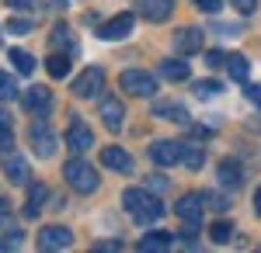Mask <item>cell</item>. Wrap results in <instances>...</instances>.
Listing matches in <instances>:
<instances>
[{
    "label": "cell",
    "instance_id": "cell-1",
    "mask_svg": "<svg viewBox=\"0 0 261 253\" xmlns=\"http://www.w3.org/2000/svg\"><path fill=\"white\" fill-rule=\"evenodd\" d=\"M122 208L133 215L140 226H146V222H157L164 215V201L153 191H146V187H129L122 195Z\"/></svg>",
    "mask_w": 261,
    "mask_h": 253
},
{
    "label": "cell",
    "instance_id": "cell-2",
    "mask_svg": "<svg viewBox=\"0 0 261 253\" xmlns=\"http://www.w3.org/2000/svg\"><path fill=\"white\" fill-rule=\"evenodd\" d=\"M63 177H66V184H70L77 195H94V191H98V184H101L98 170H94L87 160H81V153L63 163Z\"/></svg>",
    "mask_w": 261,
    "mask_h": 253
},
{
    "label": "cell",
    "instance_id": "cell-3",
    "mask_svg": "<svg viewBox=\"0 0 261 253\" xmlns=\"http://www.w3.org/2000/svg\"><path fill=\"white\" fill-rule=\"evenodd\" d=\"M119 87L122 94H133V98H153L157 94V77L146 73V70H122Z\"/></svg>",
    "mask_w": 261,
    "mask_h": 253
},
{
    "label": "cell",
    "instance_id": "cell-4",
    "mask_svg": "<svg viewBox=\"0 0 261 253\" xmlns=\"http://www.w3.org/2000/svg\"><path fill=\"white\" fill-rule=\"evenodd\" d=\"M28 146L35 149V156H42V160H49V156L56 153V132L49 129V121H32L28 125Z\"/></svg>",
    "mask_w": 261,
    "mask_h": 253
},
{
    "label": "cell",
    "instance_id": "cell-5",
    "mask_svg": "<svg viewBox=\"0 0 261 253\" xmlns=\"http://www.w3.org/2000/svg\"><path fill=\"white\" fill-rule=\"evenodd\" d=\"M101 90H105V70L101 66H87L81 77L73 80V98H98Z\"/></svg>",
    "mask_w": 261,
    "mask_h": 253
},
{
    "label": "cell",
    "instance_id": "cell-6",
    "mask_svg": "<svg viewBox=\"0 0 261 253\" xmlns=\"http://www.w3.org/2000/svg\"><path fill=\"white\" fill-rule=\"evenodd\" d=\"M0 170H4V177H7L11 184H18V187L28 184V177H32L28 160H24L21 153H14V149H11V153H0Z\"/></svg>",
    "mask_w": 261,
    "mask_h": 253
},
{
    "label": "cell",
    "instance_id": "cell-7",
    "mask_svg": "<svg viewBox=\"0 0 261 253\" xmlns=\"http://www.w3.org/2000/svg\"><path fill=\"white\" fill-rule=\"evenodd\" d=\"M24 111L32 118H45L53 111V90L42 87V83H35L32 90H24Z\"/></svg>",
    "mask_w": 261,
    "mask_h": 253
},
{
    "label": "cell",
    "instance_id": "cell-8",
    "mask_svg": "<svg viewBox=\"0 0 261 253\" xmlns=\"http://www.w3.org/2000/svg\"><path fill=\"white\" fill-rule=\"evenodd\" d=\"M202 212H205V195H199V191L181 195L178 205H174V215L181 222H202Z\"/></svg>",
    "mask_w": 261,
    "mask_h": 253
},
{
    "label": "cell",
    "instance_id": "cell-9",
    "mask_svg": "<svg viewBox=\"0 0 261 253\" xmlns=\"http://www.w3.org/2000/svg\"><path fill=\"white\" fill-rule=\"evenodd\" d=\"M73 246V233L66 226H45L39 233V250H70Z\"/></svg>",
    "mask_w": 261,
    "mask_h": 253
},
{
    "label": "cell",
    "instance_id": "cell-10",
    "mask_svg": "<svg viewBox=\"0 0 261 253\" xmlns=\"http://www.w3.org/2000/svg\"><path fill=\"white\" fill-rule=\"evenodd\" d=\"M66 149L70 153H87L91 146H94V132L84 125V121H70V129H66Z\"/></svg>",
    "mask_w": 261,
    "mask_h": 253
},
{
    "label": "cell",
    "instance_id": "cell-11",
    "mask_svg": "<svg viewBox=\"0 0 261 253\" xmlns=\"http://www.w3.org/2000/svg\"><path fill=\"white\" fill-rule=\"evenodd\" d=\"M129 31H133V14H115L112 21L98 24V39L101 42H119V39H125Z\"/></svg>",
    "mask_w": 261,
    "mask_h": 253
},
{
    "label": "cell",
    "instance_id": "cell-12",
    "mask_svg": "<svg viewBox=\"0 0 261 253\" xmlns=\"http://www.w3.org/2000/svg\"><path fill=\"white\" fill-rule=\"evenodd\" d=\"M150 160H153L157 167H174V163H181V142L157 139V142L150 146Z\"/></svg>",
    "mask_w": 261,
    "mask_h": 253
},
{
    "label": "cell",
    "instance_id": "cell-13",
    "mask_svg": "<svg viewBox=\"0 0 261 253\" xmlns=\"http://www.w3.org/2000/svg\"><path fill=\"white\" fill-rule=\"evenodd\" d=\"M98 115H101V121H105V129L119 132V129H122V121H125V104H122V101L115 98V94H112V98H105V101H101Z\"/></svg>",
    "mask_w": 261,
    "mask_h": 253
},
{
    "label": "cell",
    "instance_id": "cell-14",
    "mask_svg": "<svg viewBox=\"0 0 261 253\" xmlns=\"http://www.w3.org/2000/svg\"><path fill=\"white\" fill-rule=\"evenodd\" d=\"M202 42H205V39H202L199 28H178L171 45H174L178 56H192V52H199V49H202Z\"/></svg>",
    "mask_w": 261,
    "mask_h": 253
},
{
    "label": "cell",
    "instance_id": "cell-15",
    "mask_svg": "<svg viewBox=\"0 0 261 253\" xmlns=\"http://www.w3.org/2000/svg\"><path fill=\"white\" fill-rule=\"evenodd\" d=\"M101 163H105L108 170H115V174H129V170H133V156L125 153L122 146H105V149H101Z\"/></svg>",
    "mask_w": 261,
    "mask_h": 253
},
{
    "label": "cell",
    "instance_id": "cell-16",
    "mask_svg": "<svg viewBox=\"0 0 261 253\" xmlns=\"http://www.w3.org/2000/svg\"><path fill=\"white\" fill-rule=\"evenodd\" d=\"M136 11H140L146 21L161 24V21L171 18V11H174V0H140V4H136Z\"/></svg>",
    "mask_w": 261,
    "mask_h": 253
},
{
    "label": "cell",
    "instance_id": "cell-17",
    "mask_svg": "<svg viewBox=\"0 0 261 253\" xmlns=\"http://www.w3.org/2000/svg\"><path fill=\"white\" fill-rule=\"evenodd\" d=\"M153 115L164 118V121H174V125H188L192 118H188V108L178 104V101H157L153 104Z\"/></svg>",
    "mask_w": 261,
    "mask_h": 253
},
{
    "label": "cell",
    "instance_id": "cell-18",
    "mask_svg": "<svg viewBox=\"0 0 261 253\" xmlns=\"http://www.w3.org/2000/svg\"><path fill=\"white\" fill-rule=\"evenodd\" d=\"M49 198H53V195H49V187L35 180V184L28 187V201H24V218H39V212L45 208V201H49Z\"/></svg>",
    "mask_w": 261,
    "mask_h": 253
},
{
    "label": "cell",
    "instance_id": "cell-19",
    "mask_svg": "<svg viewBox=\"0 0 261 253\" xmlns=\"http://www.w3.org/2000/svg\"><path fill=\"white\" fill-rule=\"evenodd\" d=\"M174 239H178V236H174V233H164V229H157V233H143L140 250H146V253L171 250V246H174Z\"/></svg>",
    "mask_w": 261,
    "mask_h": 253
},
{
    "label": "cell",
    "instance_id": "cell-20",
    "mask_svg": "<svg viewBox=\"0 0 261 253\" xmlns=\"http://www.w3.org/2000/svg\"><path fill=\"white\" fill-rule=\"evenodd\" d=\"M216 177H220L223 187H241L244 184V170H241L237 160H223L220 167H216Z\"/></svg>",
    "mask_w": 261,
    "mask_h": 253
},
{
    "label": "cell",
    "instance_id": "cell-21",
    "mask_svg": "<svg viewBox=\"0 0 261 253\" xmlns=\"http://www.w3.org/2000/svg\"><path fill=\"white\" fill-rule=\"evenodd\" d=\"M181 163H185L188 170H202V163H205V153H202L199 142H181Z\"/></svg>",
    "mask_w": 261,
    "mask_h": 253
},
{
    "label": "cell",
    "instance_id": "cell-22",
    "mask_svg": "<svg viewBox=\"0 0 261 253\" xmlns=\"http://www.w3.org/2000/svg\"><path fill=\"white\" fill-rule=\"evenodd\" d=\"M161 77L171 80V83L188 80V66H185V59H164V62H161Z\"/></svg>",
    "mask_w": 261,
    "mask_h": 253
},
{
    "label": "cell",
    "instance_id": "cell-23",
    "mask_svg": "<svg viewBox=\"0 0 261 253\" xmlns=\"http://www.w3.org/2000/svg\"><path fill=\"white\" fill-rule=\"evenodd\" d=\"M7 56H11V62H14V70H18V73H32V70L39 66L35 56H32V52H24V49H11Z\"/></svg>",
    "mask_w": 261,
    "mask_h": 253
},
{
    "label": "cell",
    "instance_id": "cell-24",
    "mask_svg": "<svg viewBox=\"0 0 261 253\" xmlns=\"http://www.w3.org/2000/svg\"><path fill=\"white\" fill-rule=\"evenodd\" d=\"M14 149V132H11V115L0 108V153H11Z\"/></svg>",
    "mask_w": 261,
    "mask_h": 253
},
{
    "label": "cell",
    "instance_id": "cell-25",
    "mask_svg": "<svg viewBox=\"0 0 261 253\" xmlns=\"http://www.w3.org/2000/svg\"><path fill=\"white\" fill-rule=\"evenodd\" d=\"M45 70H49V77H53V80H63L66 73H70V59L60 56V52H53V56L45 59Z\"/></svg>",
    "mask_w": 261,
    "mask_h": 253
},
{
    "label": "cell",
    "instance_id": "cell-26",
    "mask_svg": "<svg viewBox=\"0 0 261 253\" xmlns=\"http://www.w3.org/2000/svg\"><path fill=\"white\" fill-rule=\"evenodd\" d=\"M209 239H213V243H216V246H223V243H230V239H233V226H230V222H213V226H209Z\"/></svg>",
    "mask_w": 261,
    "mask_h": 253
},
{
    "label": "cell",
    "instance_id": "cell-27",
    "mask_svg": "<svg viewBox=\"0 0 261 253\" xmlns=\"http://www.w3.org/2000/svg\"><path fill=\"white\" fill-rule=\"evenodd\" d=\"M226 73L233 80H247V59H244L241 52H230V56H226Z\"/></svg>",
    "mask_w": 261,
    "mask_h": 253
},
{
    "label": "cell",
    "instance_id": "cell-28",
    "mask_svg": "<svg viewBox=\"0 0 261 253\" xmlns=\"http://www.w3.org/2000/svg\"><path fill=\"white\" fill-rule=\"evenodd\" d=\"M220 90H223L220 80H195V83H192V94H195V98H213V94H220Z\"/></svg>",
    "mask_w": 261,
    "mask_h": 253
},
{
    "label": "cell",
    "instance_id": "cell-29",
    "mask_svg": "<svg viewBox=\"0 0 261 253\" xmlns=\"http://www.w3.org/2000/svg\"><path fill=\"white\" fill-rule=\"evenodd\" d=\"M18 94H21V90H18V80L0 70V101H14Z\"/></svg>",
    "mask_w": 261,
    "mask_h": 253
},
{
    "label": "cell",
    "instance_id": "cell-30",
    "mask_svg": "<svg viewBox=\"0 0 261 253\" xmlns=\"http://www.w3.org/2000/svg\"><path fill=\"white\" fill-rule=\"evenodd\" d=\"M53 49H70V45H73V39H70V28H66V24H56V28H53Z\"/></svg>",
    "mask_w": 261,
    "mask_h": 253
},
{
    "label": "cell",
    "instance_id": "cell-31",
    "mask_svg": "<svg viewBox=\"0 0 261 253\" xmlns=\"http://www.w3.org/2000/svg\"><path fill=\"white\" fill-rule=\"evenodd\" d=\"M205 208H213V212H226V208H230V198H223L220 191H205Z\"/></svg>",
    "mask_w": 261,
    "mask_h": 253
},
{
    "label": "cell",
    "instance_id": "cell-32",
    "mask_svg": "<svg viewBox=\"0 0 261 253\" xmlns=\"http://www.w3.org/2000/svg\"><path fill=\"white\" fill-rule=\"evenodd\" d=\"M178 239L185 246H195V239H199V222H185V229L178 233Z\"/></svg>",
    "mask_w": 261,
    "mask_h": 253
},
{
    "label": "cell",
    "instance_id": "cell-33",
    "mask_svg": "<svg viewBox=\"0 0 261 253\" xmlns=\"http://www.w3.org/2000/svg\"><path fill=\"white\" fill-rule=\"evenodd\" d=\"M192 4H195L199 11H205V14H216V11L223 7V0H192Z\"/></svg>",
    "mask_w": 261,
    "mask_h": 253
},
{
    "label": "cell",
    "instance_id": "cell-34",
    "mask_svg": "<svg viewBox=\"0 0 261 253\" xmlns=\"http://www.w3.org/2000/svg\"><path fill=\"white\" fill-rule=\"evenodd\" d=\"M233 4V11H241V14H254V7H258V0H230Z\"/></svg>",
    "mask_w": 261,
    "mask_h": 253
},
{
    "label": "cell",
    "instance_id": "cell-35",
    "mask_svg": "<svg viewBox=\"0 0 261 253\" xmlns=\"http://www.w3.org/2000/svg\"><path fill=\"white\" fill-rule=\"evenodd\" d=\"M7 31H14V35H24V31H32V24H28V21H7Z\"/></svg>",
    "mask_w": 261,
    "mask_h": 253
},
{
    "label": "cell",
    "instance_id": "cell-36",
    "mask_svg": "<svg viewBox=\"0 0 261 253\" xmlns=\"http://www.w3.org/2000/svg\"><path fill=\"white\" fill-rule=\"evenodd\" d=\"M205 62L209 66H226V52H205Z\"/></svg>",
    "mask_w": 261,
    "mask_h": 253
},
{
    "label": "cell",
    "instance_id": "cell-37",
    "mask_svg": "<svg viewBox=\"0 0 261 253\" xmlns=\"http://www.w3.org/2000/svg\"><path fill=\"white\" fill-rule=\"evenodd\" d=\"M4 222H11V201L0 195V226H4Z\"/></svg>",
    "mask_w": 261,
    "mask_h": 253
},
{
    "label": "cell",
    "instance_id": "cell-38",
    "mask_svg": "<svg viewBox=\"0 0 261 253\" xmlns=\"http://www.w3.org/2000/svg\"><path fill=\"white\" fill-rule=\"evenodd\" d=\"M4 4H7V7H14V11H28L35 0H4Z\"/></svg>",
    "mask_w": 261,
    "mask_h": 253
},
{
    "label": "cell",
    "instance_id": "cell-39",
    "mask_svg": "<svg viewBox=\"0 0 261 253\" xmlns=\"http://www.w3.org/2000/svg\"><path fill=\"white\" fill-rule=\"evenodd\" d=\"M98 250H122V239H105L98 243Z\"/></svg>",
    "mask_w": 261,
    "mask_h": 253
},
{
    "label": "cell",
    "instance_id": "cell-40",
    "mask_svg": "<svg viewBox=\"0 0 261 253\" xmlns=\"http://www.w3.org/2000/svg\"><path fill=\"white\" fill-rule=\"evenodd\" d=\"M247 98H251V101L261 108V87H247Z\"/></svg>",
    "mask_w": 261,
    "mask_h": 253
},
{
    "label": "cell",
    "instance_id": "cell-41",
    "mask_svg": "<svg viewBox=\"0 0 261 253\" xmlns=\"http://www.w3.org/2000/svg\"><path fill=\"white\" fill-rule=\"evenodd\" d=\"M150 187H153V191H164V187H167V180H164V177H153V180H150Z\"/></svg>",
    "mask_w": 261,
    "mask_h": 253
},
{
    "label": "cell",
    "instance_id": "cell-42",
    "mask_svg": "<svg viewBox=\"0 0 261 253\" xmlns=\"http://www.w3.org/2000/svg\"><path fill=\"white\" fill-rule=\"evenodd\" d=\"M254 208H258V212H261V187H258V191H254Z\"/></svg>",
    "mask_w": 261,
    "mask_h": 253
},
{
    "label": "cell",
    "instance_id": "cell-43",
    "mask_svg": "<svg viewBox=\"0 0 261 253\" xmlns=\"http://www.w3.org/2000/svg\"><path fill=\"white\" fill-rule=\"evenodd\" d=\"M49 4H53V7H66V0H49Z\"/></svg>",
    "mask_w": 261,
    "mask_h": 253
},
{
    "label": "cell",
    "instance_id": "cell-44",
    "mask_svg": "<svg viewBox=\"0 0 261 253\" xmlns=\"http://www.w3.org/2000/svg\"><path fill=\"white\" fill-rule=\"evenodd\" d=\"M0 45H4V31H0Z\"/></svg>",
    "mask_w": 261,
    "mask_h": 253
}]
</instances>
